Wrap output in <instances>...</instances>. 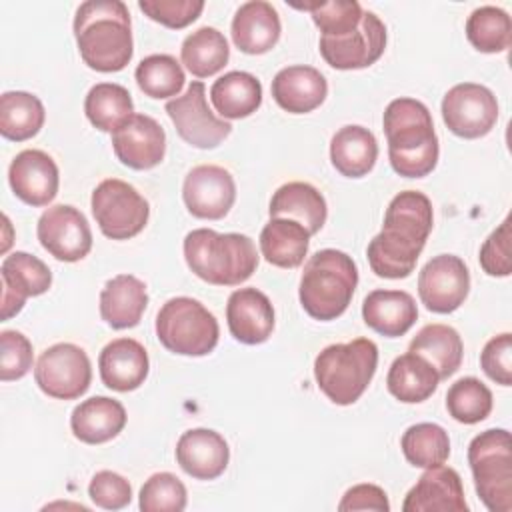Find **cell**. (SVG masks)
Here are the masks:
<instances>
[{
	"mask_svg": "<svg viewBox=\"0 0 512 512\" xmlns=\"http://www.w3.org/2000/svg\"><path fill=\"white\" fill-rule=\"evenodd\" d=\"M432 202L418 190L396 194L384 214L380 234L368 244V262L380 278H406L414 272L432 232Z\"/></svg>",
	"mask_w": 512,
	"mask_h": 512,
	"instance_id": "obj_1",
	"label": "cell"
},
{
	"mask_svg": "<svg viewBox=\"0 0 512 512\" xmlns=\"http://www.w3.org/2000/svg\"><path fill=\"white\" fill-rule=\"evenodd\" d=\"M74 38L84 64L96 72H118L132 60V22L122 0L82 2L74 16Z\"/></svg>",
	"mask_w": 512,
	"mask_h": 512,
	"instance_id": "obj_2",
	"label": "cell"
},
{
	"mask_svg": "<svg viewBox=\"0 0 512 512\" xmlns=\"http://www.w3.org/2000/svg\"><path fill=\"white\" fill-rule=\"evenodd\" d=\"M388 158L404 178L428 176L438 164V136L430 110L414 98H396L384 110Z\"/></svg>",
	"mask_w": 512,
	"mask_h": 512,
	"instance_id": "obj_3",
	"label": "cell"
},
{
	"mask_svg": "<svg viewBox=\"0 0 512 512\" xmlns=\"http://www.w3.org/2000/svg\"><path fill=\"white\" fill-rule=\"evenodd\" d=\"M188 268L214 286H238L258 268V252L246 234H218L210 228H196L184 238Z\"/></svg>",
	"mask_w": 512,
	"mask_h": 512,
	"instance_id": "obj_4",
	"label": "cell"
},
{
	"mask_svg": "<svg viewBox=\"0 0 512 512\" xmlns=\"http://www.w3.org/2000/svg\"><path fill=\"white\" fill-rule=\"evenodd\" d=\"M356 284L358 268L352 256L336 248H324L304 264L298 298L308 316L328 322L346 312Z\"/></svg>",
	"mask_w": 512,
	"mask_h": 512,
	"instance_id": "obj_5",
	"label": "cell"
},
{
	"mask_svg": "<svg viewBox=\"0 0 512 512\" xmlns=\"http://www.w3.org/2000/svg\"><path fill=\"white\" fill-rule=\"evenodd\" d=\"M378 366V346L368 338H356L346 344L326 346L314 360V378L318 388L338 406L354 404Z\"/></svg>",
	"mask_w": 512,
	"mask_h": 512,
	"instance_id": "obj_6",
	"label": "cell"
},
{
	"mask_svg": "<svg viewBox=\"0 0 512 512\" xmlns=\"http://www.w3.org/2000/svg\"><path fill=\"white\" fill-rule=\"evenodd\" d=\"M468 464L474 486L490 512L512 510V444L510 432L490 428L472 438Z\"/></svg>",
	"mask_w": 512,
	"mask_h": 512,
	"instance_id": "obj_7",
	"label": "cell"
},
{
	"mask_svg": "<svg viewBox=\"0 0 512 512\" xmlns=\"http://www.w3.org/2000/svg\"><path fill=\"white\" fill-rule=\"evenodd\" d=\"M156 336L174 354L206 356L216 348L220 328L214 314L202 302L176 296L158 310Z\"/></svg>",
	"mask_w": 512,
	"mask_h": 512,
	"instance_id": "obj_8",
	"label": "cell"
},
{
	"mask_svg": "<svg viewBox=\"0 0 512 512\" xmlns=\"http://www.w3.org/2000/svg\"><path fill=\"white\" fill-rule=\"evenodd\" d=\"M90 206L100 232L112 240L134 238L144 230L150 216L146 198L118 178L102 180L92 192Z\"/></svg>",
	"mask_w": 512,
	"mask_h": 512,
	"instance_id": "obj_9",
	"label": "cell"
},
{
	"mask_svg": "<svg viewBox=\"0 0 512 512\" xmlns=\"http://www.w3.org/2000/svg\"><path fill=\"white\" fill-rule=\"evenodd\" d=\"M34 378L38 388L50 398L76 400L90 388V358L80 346L58 342L40 354Z\"/></svg>",
	"mask_w": 512,
	"mask_h": 512,
	"instance_id": "obj_10",
	"label": "cell"
},
{
	"mask_svg": "<svg viewBox=\"0 0 512 512\" xmlns=\"http://www.w3.org/2000/svg\"><path fill=\"white\" fill-rule=\"evenodd\" d=\"M166 114L176 126L178 136L194 148H216L232 132V126L208 108L206 88L200 80H192L182 96L168 100Z\"/></svg>",
	"mask_w": 512,
	"mask_h": 512,
	"instance_id": "obj_11",
	"label": "cell"
},
{
	"mask_svg": "<svg viewBox=\"0 0 512 512\" xmlns=\"http://www.w3.org/2000/svg\"><path fill=\"white\" fill-rule=\"evenodd\" d=\"M442 120L460 138H482L498 120L496 96L476 82L456 84L442 98Z\"/></svg>",
	"mask_w": 512,
	"mask_h": 512,
	"instance_id": "obj_12",
	"label": "cell"
},
{
	"mask_svg": "<svg viewBox=\"0 0 512 512\" xmlns=\"http://www.w3.org/2000/svg\"><path fill=\"white\" fill-rule=\"evenodd\" d=\"M320 54L336 70H358L374 64L386 48V26L370 10H364L360 24L342 36H320Z\"/></svg>",
	"mask_w": 512,
	"mask_h": 512,
	"instance_id": "obj_13",
	"label": "cell"
},
{
	"mask_svg": "<svg viewBox=\"0 0 512 512\" xmlns=\"http://www.w3.org/2000/svg\"><path fill=\"white\" fill-rule=\"evenodd\" d=\"M42 248L62 262H78L92 248V230L86 216L70 206L56 204L42 212L36 226Z\"/></svg>",
	"mask_w": 512,
	"mask_h": 512,
	"instance_id": "obj_14",
	"label": "cell"
},
{
	"mask_svg": "<svg viewBox=\"0 0 512 512\" xmlns=\"http://www.w3.org/2000/svg\"><path fill=\"white\" fill-rule=\"evenodd\" d=\"M470 290V272L460 256L438 254L424 264L418 274V294L422 304L436 314L458 310Z\"/></svg>",
	"mask_w": 512,
	"mask_h": 512,
	"instance_id": "obj_15",
	"label": "cell"
},
{
	"mask_svg": "<svg viewBox=\"0 0 512 512\" xmlns=\"http://www.w3.org/2000/svg\"><path fill=\"white\" fill-rule=\"evenodd\" d=\"M182 198L192 216L202 220H220L230 212L236 200V184L226 168L200 164L186 174Z\"/></svg>",
	"mask_w": 512,
	"mask_h": 512,
	"instance_id": "obj_16",
	"label": "cell"
},
{
	"mask_svg": "<svg viewBox=\"0 0 512 512\" xmlns=\"http://www.w3.org/2000/svg\"><path fill=\"white\" fill-rule=\"evenodd\" d=\"M2 320L16 316L30 296H40L48 292L52 284L50 268L36 256L28 252H12L2 260Z\"/></svg>",
	"mask_w": 512,
	"mask_h": 512,
	"instance_id": "obj_17",
	"label": "cell"
},
{
	"mask_svg": "<svg viewBox=\"0 0 512 512\" xmlns=\"http://www.w3.org/2000/svg\"><path fill=\"white\" fill-rule=\"evenodd\" d=\"M116 158L132 170H150L164 160V128L148 114H134L124 126L112 132Z\"/></svg>",
	"mask_w": 512,
	"mask_h": 512,
	"instance_id": "obj_18",
	"label": "cell"
},
{
	"mask_svg": "<svg viewBox=\"0 0 512 512\" xmlns=\"http://www.w3.org/2000/svg\"><path fill=\"white\" fill-rule=\"evenodd\" d=\"M12 192L30 206H48L58 194V166L42 150L28 148L14 156L8 168Z\"/></svg>",
	"mask_w": 512,
	"mask_h": 512,
	"instance_id": "obj_19",
	"label": "cell"
},
{
	"mask_svg": "<svg viewBox=\"0 0 512 512\" xmlns=\"http://www.w3.org/2000/svg\"><path fill=\"white\" fill-rule=\"evenodd\" d=\"M404 512H466L464 486L460 474L450 466H432L408 490Z\"/></svg>",
	"mask_w": 512,
	"mask_h": 512,
	"instance_id": "obj_20",
	"label": "cell"
},
{
	"mask_svg": "<svg viewBox=\"0 0 512 512\" xmlns=\"http://www.w3.org/2000/svg\"><path fill=\"white\" fill-rule=\"evenodd\" d=\"M230 334L242 344H262L274 330V308L258 288H238L226 304Z\"/></svg>",
	"mask_w": 512,
	"mask_h": 512,
	"instance_id": "obj_21",
	"label": "cell"
},
{
	"mask_svg": "<svg viewBox=\"0 0 512 512\" xmlns=\"http://www.w3.org/2000/svg\"><path fill=\"white\" fill-rule=\"evenodd\" d=\"M230 460V448L222 434L210 428L186 430L176 442V462L196 480L218 478Z\"/></svg>",
	"mask_w": 512,
	"mask_h": 512,
	"instance_id": "obj_22",
	"label": "cell"
},
{
	"mask_svg": "<svg viewBox=\"0 0 512 512\" xmlns=\"http://www.w3.org/2000/svg\"><path fill=\"white\" fill-rule=\"evenodd\" d=\"M98 368L106 388L116 392H132L144 384L150 370V360L146 348L138 340L116 338L102 348Z\"/></svg>",
	"mask_w": 512,
	"mask_h": 512,
	"instance_id": "obj_23",
	"label": "cell"
},
{
	"mask_svg": "<svg viewBox=\"0 0 512 512\" xmlns=\"http://www.w3.org/2000/svg\"><path fill=\"white\" fill-rule=\"evenodd\" d=\"M328 94V82L320 70L294 64L282 68L272 80V98L290 114H308L316 110Z\"/></svg>",
	"mask_w": 512,
	"mask_h": 512,
	"instance_id": "obj_24",
	"label": "cell"
},
{
	"mask_svg": "<svg viewBox=\"0 0 512 512\" xmlns=\"http://www.w3.org/2000/svg\"><path fill=\"white\" fill-rule=\"evenodd\" d=\"M282 24L276 8L264 0L244 2L232 18V42L246 54H264L280 38Z\"/></svg>",
	"mask_w": 512,
	"mask_h": 512,
	"instance_id": "obj_25",
	"label": "cell"
},
{
	"mask_svg": "<svg viewBox=\"0 0 512 512\" xmlns=\"http://www.w3.org/2000/svg\"><path fill=\"white\" fill-rule=\"evenodd\" d=\"M362 318L368 328L386 336H404L418 318L414 298L404 290H372L362 302Z\"/></svg>",
	"mask_w": 512,
	"mask_h": 512,
	"instance_id": "obj_26",
	"label": "cell"
},
{
	"mask_svg": "<svg viewBox=\"0 0 512 512\" xmlns=\"http://www.w3.org/2000/svg\"><path fill=\"white\" fill-rule=\"evenodd\" d=\"M148 306V292L140 278L118 274L100 292V316L114 330L134 328Z\"/></svg>",
	"mask_w": 512,
	"mask_h": 512,
	"instance_id": "obj_27",
	"label": "cell"
},
{
	"mask_svg": "<svg viewBox=\"0 0 512 512\" xmlns=\"http://www.w3.org/2000/svg\"><path fill=\"white\" fill-rule=\"evenodd\" d=\"M126 426L124 406L108 396H92L80 402L70 416L72 434L84 444H104Z\"/></svg>",
	"mask_w": 512,
	"mask_h": 512,
	"instance_id": "obj_28",
	"label": "cell"
},
{
	"mask_svg": "<svg viewBox=\"0 0 512 512\" xmlns=\"http://www.w3.org/2000/svg\"><path fill=\"white\" fill-rule=\"evenodd\" d=\"M270 218H290L300 222L310 236L326 224L328 208L324 196L308 182L282 184L270 200Z\"/></svg>",
	"mask_w": 512,
	"mask_h": 512,
	"instance_id": "obj_29",
	"label": "cell"
},
{
	"mask_svg": "<svg viewBox=\"0 0 512 512\" xmlns=\"http://www.w3.org/2000/svg\"><path fill=\"white\" fill-rule=\"evenodd\" d=\"M378 158L376 136L358 124L342 126L330 140L332 166L346 178L366 176Z\"/></svg>",
	"mask_w": 512,
	"mask_h": 512,
	"instance_id": "obj_30",
	"label": "cell"
},
{
	"mask_svg": "<svg viewBox=\"0 0 512 512\" xmlns=\"http://www.w3.org/2000/svg\"><path fill=\"white\" fill-rule=\"evenodd\" d=\"M438 382L440 376L436 368L414 352L398 356L386 376L388 392L404 404H418L428 400L438 388Z\"/></svg>",
	"mask_w": 512,
	"mask_h": 512,
	"instance_id": "obj_31",
	"label": "cell"
},
{
	"mask_svg": "<svg viewBox=\"0 0 512 512\" xmlns=\"http://www.w3.org/2000/svg\"><path fill=\"white\" fill-rule=\"evenodd\" d=\"M210 100L222 118L240 120L260 108L262 84L250 72L232 70L214 80L210 88Z\"/></svg>",
	"mask_w": 512,
	"mask_h": 512,
	"instance_id": "obj_32",
	"label": "cell"
},
{
	"mask_svg": "<svg viewBox=\"0 0 512 512\" xmlns=\"http://www.w3.org/2000/svg\"><path fill=\"white\" fill-rule=\"evenodd\" d=\"M308 244L310 232L290 218H270L260 232L262 256L278 268H298L308 254Z\"/></svg>",
	"mask_w": 512,
	"mask_h": 512,
	"instance_id": "obj_33",
	"label": "cell"
},
{
	"mask_svg": "<svg viewBox=\"0 0 512 512\" xmlns=\"http://www.w3.org/2000/svg\"><path fill=\"white\" fill-rule=\"evenodd\" d=\"M408 352L426 358L438 372L440 380L452 376L462 364V338L448 324H426L408 344Z\"/></svg>",
	"mask_w": 512,
	"mask_h": 512,
	"instance_id": "obj_34",
	"label": "cell"
},
{
	"mask_svg": "<svg viewBox=\"0 0 512 512\" xmlns=\"http://www.w3.org/2000/svg\"><path fill=\"white\" fill-rule=\"evenodd\" d=\"M84 112L92 126L102 132H116L134 116L130 92L114 82L94 84L84 100Z\"/></svg>",
	"mask_w": 512,
	"mask_h": 512,
	"instance_id": "obj_35",
	"label": "cell"
},
{
	"mask_svg": "<svg viewBox=\"0 0 512 512\" xmlns=\"http://www.w3.org/2000/svg\"><path fill=\"white\" fill-rule=\"evenodd\" d=\"M46 112L38 96L10 90L0 96V134L14 142H24L40 132Z\"/></svg>",
	"mask_w": 512,
	"mask_h": 512,
	"instance_id": "obj_36",
	"label": "cell"
},
{
	"mask_svg": "<svg viewBox=\"0 0 512 512\" xmlns=\"http://www.w3.org/2000/svg\"><path fill=\"white\" fill-rule=\"evenodd\" d=\"M180 58L196 78H208L226 66L230 48L220 30L202 26L184 38L180 46Z\"/></svg>",
	"mask_w": 512,
	"mask_h": 512,
	"instance_id": "obj_37",
	"label": "cell"
},
{
	"mask_svg": "<svg viewBox=\"0 0 512 512\" xmlns=\"http://www.w3.org/2000/svg\"><path fill=\"white\" fill-rule=\"evenodd\" d=\"M406 460L418 468L440 466L450 456L448 432L434 422H420L410 426L400 440Z\"/></svg>",
	"mask_w": 512,
	"mask_h": 512,
	"instance_id": "obj_38",
	"label": "cell"
},
{
	"mask_svg": "<svg viewBox=\"0 0 512 512\" xmlns=\"http://www.w3.org/2000/svg\"><path fill=\"white\" fill-rule=\"evenodd\" d=\"M138 88L156 100L176 98L184 88V70L180 62L170 54H150L136 66Z\"/></svg>",
	"mask_w": 512,
	"mask_h": 512,
	"instance_id": "obj_39",
	"label": "cell"
},
{
	"mask_svg": "<svg viewBox=\"0 0 512 512\" xmlns=\"http://www.w3.org/2000/svg\"><path fill=\"white\" fill-rule=\"evenodd\" d=\"M466 36L478 52H504L512 42V20L496 6H480L466 20Z\"/></svg>",
	"mask_w": 512,
	"mask_h": 512,
	"instance_id": "obj_40",
	"label": "cell"
},
{
	"mask_svg": "<svg viewBox=\"0 0 512 512\" xmlns=\"http://www.w3.org/2000/svg\"><path fill=\"white\" fill-rule=\"evenodd\" d=\"M446 410L456 422H462V424L482 422L492 412V392L478 378L464 376L448 388Z\"/></svg>",
	"mask_w": 512,
	"mask_h": 512,
	"instance_id": "obj_41",
	"label": "cell"
},
{
	"mask_svg": "<svg viewBox=\"0 0 512 512\" xmlns=\"http://www.w3.org/2000/svg\"><path fill=\"white\" fill-rule=\"evenodd\" d=\"M298 10H308L322 36H342L352 32L362 20V6L356 0H332L312 4H292Z\"/></svg>",
	"mask_w": 512,
	"mask_h": 512,
	"instance_id": "obj_42",
	"label": "cell"
},
{
	"mask_svg": "<svg viewBox=\"0 0 512 512\" xmlns=\"http://www.w3.org/2000/svg\"><path fill=\"white\" fill-rule=\"evenodd\" d=\"M186 502L188 494L182 480L170 472H156L140 488L138 506L142 512H180Z\"/></svg>",
	"mask_w": 512,
	"mask_h": 512,
	"instance_id": "obj_43",
	"label": "cell"
},
{
	"mask_svg": "<svg viewBox=\"0 0 512 512\" xmlns=\"http://www.w3.org/2000/svg\"><path fill=\"white\" fill-rule=\"evenodd\" d=\"M34 352L30 340L18 330H2L0 334V380H20L32 368Z\"/></svg>",
	"mask_w": 512,
	"mask_h": 512,
	"instance_id": "obj_44",
	"label": "cell"
},
{
	"mask_svg": "<svg viewBox=\"0 0 512 512\" xmlns=\"http://www.w3.org/2000/svg\"><path fill=\"white\" fill-rule=\"evenodd\" d=\"M138 8L154 22L168 28H186L204 10L202 0H140Z\"/></svg>",
	"mask_w": 512,
	"mask_h": 512,
	"instance_id": "obj_45",
	"label": "cell"
},
{
	"mask_svg": "<svg viewBox=\"0 0 512 512\" xmlns=\"http://www.w3.org/2000/svg\"><path fill=\"white\" fill-rule=\"evenodd\" d=\"M88 496L98 508L120 510L130 504L132 486L124 476L112 470H100L88 484Z\"/></svg>",
	"mask_w": 512,
	"mask_h": 512,
	"instance_id": "obj_46",
	"label": "cell"
},
{
	"mask_svg": "<svg viewBox=\"0 0 512 512\" xmlns=\"http://www.w3.org/2000/svg\"><path fill=\"white\" fill-rule=\"evenodd\" d=\"M510 218H506L482 244L480 248V266L488 276H510L512 258H510Z\"/></svg>",
	"mask_w": 512,
	"mask_h": 512,
	"instance_id": "obj_47",
	"label": "cell"
},
{
	"mask_svg": "<svg viewBox=\"0 0 512 512\" xmlns=\"http://www.w3.org/2000/svg\"><path fill=\"white\" fill-rule=\"evenodd\" d=\"M480 366L484 374L496 384H512V334L504 332L490 338L480 352Z\"/></svg>",
	"mask_w": 512,
	"mask_h": 512,
	"instance_id": "obj_48",
	"label": "cell"
},
{
	"mask_svg": "<svg viewBox=\"0 0 512 512\" xmlns=\"http://www.w3.org/2000/svg\"><path fill=\"white\" fill-rule=\"evenodd\" d=\"M340 512L348 510H376V512H388L390 502L386 492L376 484H356L346 490L338 504Z\"/></svg>",
	"mask_w": 512,
	"mask_h": 512,
	"instance_id": "obj_49",
	"label": "cell"
}]
</instances>
